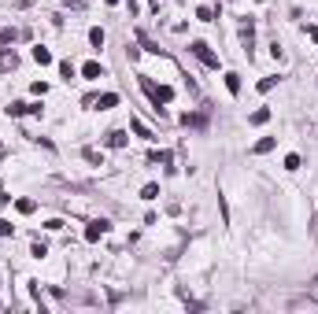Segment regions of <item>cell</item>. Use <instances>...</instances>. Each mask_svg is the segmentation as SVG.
<instances>
[{
  "instance_id": "1",
  "label": "cell",
  "mask_w": 318,
  "mask_h": 314,
  "mask_svg": "<svg viewBox=\"0 0 318 314\" xmlns=\"http://www.w3.org/2000/svg\"><path fill=\"white\" fill-rule=\"evenodd\" d=\"M141 89L148 92V100L156 104V111H159V104H170L174 100V89H170V85H152L148 74H141Z\"/></svg>"
},
{
  "instance_id": "2",
  "label": "cell",
  "mask_w": 318,
  "mask_h": 314,
  "mask_svg": "<svg viewBox=\"0 0 318 314\" xmlns=\"http://www.w3.org/2000/svg\"><path fill=\"white\" fill-rule=\"evenodd\" d=\"M189 52H192L200 63H208L211 70H218V56L211 52V44H204V41H192V48H189Z\"/></svg>"
},
{
  "instance_id": "3",
  "label": "cell",
  "mask_w": 318,
  "mask_h": 314,
  "mask_svg": "<svg viewBox=\"0 0 318 314\" xmlns=\"http://www.w3.org/2000/svg\"><path fill=\"white\" fill-rule=\"evenodd\" d=\"M111 230V222H108V218H92V222L86 226V240L92 244V240H100V236H104Z\"/></svg>"
},
{
  "instance_id": "4",
  "label": "cell",
  "mask_w": 318,
  "mask_h": 314,
  "mask_svg": "<svg viewBox=\"0 0 318 314\" xmlns=\"http://www.w3.org/2000/svg\"><path fill=\"white\" fill-rule=\"evenodd\" d=\"M86 104H96L100 111H108V108H115V104H118V92H104V96H89Z\"/></svg>"
},
{
  "instance_id": "5",
  "label": "cell",
  "mask_w": 318,
  "mask_h": 314,
  "mask_svg": "<svg viewBox=\"0 0 318 314\" xmlns=\"http://www.w3.org/2000/svg\"><path fill=\"white\" fill-rule=\"evenodd\" d=\"M30 111H41V104H12V108H8V115H30Z\"/></svg>"
},
{
  "instance_id": "6",
  "label": "cell",
  "mask_w": 318,
  "mask_h": 314,
  "mask_svg": "<svg viewBox=\"0 0 318 314\" xmlns=\"http://www.w3.org/2000/svg\"><path fill=\"white\" fill-rule=\"evenodd\" d=\"M82 74H86V78H89V82H92V78H104V66H100L96 60H89L86 66H82Z\"/></svg>"
},
{
  "instance_id": "7",
  "label": "cell",
  "mask_w": 318,
  "mask_h": 314,
  "mask_svg": "<svg viewBox=\"0 0 318 314\" xmlns=\"http://www.w3.org/2000/svg\"><path fill=\"white\" fill-rule=\"evenodd\" d=\"M248 122H252V126H263V122H270V108H259V111H252V115H248Z\"/></svg>"
},
{
  "instance_id": "8",
  "label": "cell",
  "mask_w": 318,
  "mask_h": 314,
  "mask_svg": "<svg viewBox=\"0 0 318 314\" xmlns=\"http://www.w3.org/2000/svg\"><path fill=\"white\" fill-rule=\"evenodd\" d=\"M104 41H108L104 30H100V26H92V30H89V44H92V48H104Z\"/></svg>"
},
{
  "instance_id": "9",
  "label": "cell",
  "mask_w": 318,
  "mask_h": 314,
  "mask_svg": "<svg viewBox=\"0 0 318 314\" xmlns=\"http://www.w3.org/2000/svg\"><path fill=\"white\" fill-rule=\"evenodd\" d=\"M122 144H126V133L122 130H111L108 133V148H122Z\"/></svg>"
},
{
  "instance_id": "10",
  "label": "cell",
  "mask_w": 318,
  "mask_h": 314,
  "mask_svg": "<svg viewBox=\"0 0 318 314\" xmlns=\"http://www.w3.org/2000/svg\"><path fill=\"white\" fill-rule=\"evenodd\" d=\"M130 130H134V133H137V137H144V140H152V133H148V126H144V122H141V118H130Z\"/></svg>"
},
{
  "instance_id": "11",
  "label": "cell",
  "mask_w": 318,
  "mask_h": 314,
  "mask_svg": "<svg viewBox=\"0 0 318 314\" xmlns=\"http://www.w3.org/2000/svg\"><path fill=\"white\" fill-rule=\"evenodd\" d=\"M274 144H278L274 137H263V140H259V144L252 148V152H256V156H266V152H274Z\"/></svg>"
},
{
  "instance_id": "12",
  "label": "cell",
  "mask_w": 318,
  "mask_h": 314,
  "mask_svg": "<svg viewBox=\"0 0 318 314\" xmlns=\"http://www.w3.org/2000/svg\"><path fill=\"white\" fill-rule=\"evenodd\" d=\"M226 89L233 92V96H237V92H240V74H233V70L226 74Z\"/></svg>"
},
{
  "instance_id": "13",
  "label": "cell",
  "mask_w": 318,
  "mask_h": 314,
  "mask_svg": "<svg viewBox=\"0 0 318 314\" xmlns=\"http://www.w3.org/2000/svg\"><path fill=\"white\" fill-rule=\"evenodd\" d=\"M34 60H37V63L44 66V63H52V52H48V48H41V44H37V48H34Z\"/></svg>"
},
{
  "instance_id": "14",
  "label": "cell",
  "mask_w": 318,
  "mask_h": 314,
  "mask_svg": "<svg viewBox=\"0 0 318 314\" xmlns=\"http://www.w3.org/2000/svg\"><path fill=\"white\" fill-rule=\"evenodd\" d=\"M15 207H18V214H34V211H37V204H34V200H18Z\"/></svg>"
},
{
  "instance_id": "15",
  "label": "cell",
  "mask_w": 318,
  "mask_h": 314,
  "mask_svg": "<svg viewBox=\"0 0 318 314\" xmlns=\"http://www.w3.org/2000/svg\"><path fill=\"white\" fill-rule=\"evenodd\" d=\"M86 159H89V163H96V166H104V156H100L96 148H86Z\"/></svg>"
},
{
  "instance_id": "16",
  "label": "cell",
  "mask_w": 318,
  "mask_h": 314,
  "mask_svg": "<svg viewBox=\"0 0 318 314\" xmlns=\"http://www.w3.org/2000/svg\"><path fill=\"white\" fill-rule=\"evenodd\" d=\"M274 85H278V74H270V78H263V82H259V92H270Z\"/></svg>"
},
{
  "instance_id": "17",
  "label": "cell",
  "mask_w": 318,
  "mask_h": 314,
  "mask_svg": "<svg viewBox=\"0 0 318 314\" xmlns=\"http://www.w3.org/2000/svg\"><path fill=\"white\" fill-rule=\"evenodd\" d=\"M60 74L70 82V78H74V63H70V60H63V63H60Z\"/></svg>"
},
{
  "instance_id": "18",
  "label": "cell",
  "mask_w": 318,
  "mask_h": 314,
  "mask_svg": "<svg viewBox=\"0 0 318 314\" xmlns=\"http://www.w3.org/2000/svg\"><path fill=\"white\" fill-rule=\"evenodd\" d=\"M159 196V185H144L141 188V200H156Z\"/></svg>"
},
{
  "instance_id": "19",
  "label": "cell",
  "mask_w": 318,
  "mask_h": 314,
  "mask_svg": "<svg viewBox=\"0 0 318 314\" xmlns=\"http://www.w3.org/2000/svg\"><path fill=\"white\" fill-rule=\"evenodd\" d=\"M182 122H185V126H204V122H208V118H204V115H185Z\"/></svg>"
},
{
  "instance_id": "20",
  "label": "cell",
  "mask_w": 318,
  "mask_h": 314,
  "mask_svg": "<svg viewBox=\"0 0 318 314\" xmlns=\"http://www.w3.org/2000/svg\"><path fill=\"white\" fill-rule=\"evenodd\" d=\"M285 170H300V156H285Z\"/></svg>"
},
{
  "instance_id": "21",
  "label": "cell",
  "mask_w": 318,
  "mask_h": 314,
  "mask_svg": "<svg viewBox=\"0 0 318 314\" xmlns=\"http://www.w3.org/2000/svg\"><path fill=\"white\" fill-rule=\"evenodd\" d=\"M152 163H170V152H152Z\"/></svg>"
},
{
  "instance_id": "22",
  "label": "cell",
  "mask_w": 318,
  "mask_h": 314,
  "mask_svg": "<svg viewBox=\"0 0 318 314\" xmlns=\"http://www.w3.org/2000/svg\"><path fill=\"white\" fill-rule=\"evenodd\" d=\"M0 236H12V222L8 218H0Z\"/></svg>"
},
{
  "instance_id": "23",
  "label": "cell",
  "mask_w": 318,
  "mask_h": 314,
  "mask_svg": "<svg viewBox=\"0 0 318 314\" xmlns=\"http://www.w3.org/2000/svg\"><path fill=\"white\" fill-rule=\"evenodd\" d=\"M8 41H15V30H0V44H8Z\"/></svg>"
},
{
  "instance_id": "24",
  "label": "cell",
  "mask_w": 318,
  "mask_h": 314,
  "mask_svg": "<svg viewBox=\"0 0 318 314\" xmlns=\"http://www.w3.org/2000/svg\"><path fill=\"white\" fill-rule=\"evenodd\" d=\"M89 0H67V8H86Z\"/></svg>"
},
{
  "instance_id": "25",
  "label": "cell",
  "mask_w": 318,
  "mask_h": 314,
  "mask_svg": "<svg viewBox=\"0 0 318 314\" xmlns=\"http://www.w3.org/2000/svg\"><path fill=\"white\" fill-rule=\"evenodd\" d=\"M307 37H311V41H318V26H307Z\"/></svg>"
},
{
  "instance_id": "26",
  "label": "cell",
  "mask_w": 318,
  "mask_h": 314,
  "mask_svg": "<svg viewBox=\"0 0 318 314\" xmlns=\"http://www.w3.org/2000/svg\"><path fill=\"white\" fill-rule=\"evenodd\" d=\"M134 8H137V0H130V12H134Z\"/></svg>"
},
{
  "instance_id": "27",
  "label": "cell",
  "mask_w": 318,
  "mask_h": 314,
  "mask_svg": "<svg viewBox=\"0 0 318 314\" xmlns=\"http://www.w3.org/2000/svg\"><path fill=\"white\" fill-rule=\"evenodd\" d=\"M108 4H118V0H108Z\"/></svg>"
}]
</instances>
